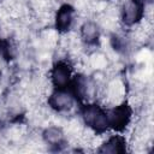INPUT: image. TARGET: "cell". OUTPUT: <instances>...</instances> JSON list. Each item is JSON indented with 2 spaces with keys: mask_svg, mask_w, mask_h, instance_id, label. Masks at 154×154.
<instances>
[{
  "mask_svg": "<svg viewBox=\"0 0 154 154\" xmlns=\"http://www.w3.org/2000/svg\"><path fill=\"white\" fill-rule=\"evenodd\" d=\"M77 116L81 123L95 135H105L109 131L106 107L99 101L81 103L77 108Z\"/></svg>",
  "mask_w": 154,
  "mask_h": 154,
  "instance_id": "cell-1",
  "label": "cell"
},
{
  "mask_svg": "<svg viewBox=\"0 0 154 154\" xmlns=\"http://www.w3.org/2000/svg\"><path fill=\"white\" fill-rule=\"evenodd\" d=\"M76 34L84 48H97L101 45L103 30L96 19L85 18L78 24Z\"/></svg>",
  "mask_w": 154,
  "mask_h": 154,
  "instance_id": "cell-6",
  "label": "cell"
},
{
  "mask_svg": "<svg viewBox=\"0 0 154 154\" xmlns=\"http://www.w3.org/2000/svg\"><path fill=\"white\" fill-rule=\"evenodd\" d=\"M48 111L57 116H67L77 111L79 103L70 88H52L46 96Z\"/></svg>",
  "mask_w": 154,
  "mask_h": 154,
  "instance_id": "cell-3",
  "label": "cell"
},
{
  "mask_svg": "<svg viewBox=\"0 0 154 154\" xmlns=\"http://www.w3.org/2000/svg\"><path fill=\"white\" fill-rule=\"evenodd\" d=\"M43 146L51 150H63L69 146L66 129L59 124H47L40 130L38 135Z\"/></svg>",
  "mask_w": 154,
  "mask_h": 154,
  "instance_id": "cell-7",
  "label": "cell"
},
{
  "mask_svg": "<svg viewBox=\"0 0 154 154\" xmlns=\"http://www.w3.org/2000/svg\"><path fill=\"white\" fill-rule=\"evenodd\" d=\"M106 112L109 131L126 134L131 130L135 123V108L126 99L106 107Z\"/></svg>",
  "mask_w": 154,
  "mask_h": 154,
  "instance_id": "cell-2",
  "label": "cell"
},
{
  "mask_svg": "<svg viewBox=\"0 0 154 154\" xmlns=\"http://www.w3.org/2000/svg\"><path fill=\"white\" fill-rule=\"evenodd\" d=\"M76 71L75 64L69 58H58L48 69L47 79L51 88H69Z\"/></svg>",
  "mask_w": 154,
  "mask_h": 154,
  "instance_id": "cell-4",
  "label": "cell"
},
{
  "mask_svg": "<svg viewBox=\"0 0 154 154\" xmlns=\"http://www.w3.org/2000/svg\"><path fill=\"white\" fill-rule=\"evenodd\" d=\"M77 24V8L69 1L60 2L53 11L52 25L53 29L61 36L73 31Z\"/></svg>",
  "mask_w": 154,
  "mask_h": 154,
  "instance_id": "cell-5",
  "label": "cell"
},
{
  "mask_svg": "<svg viewBox=\"0 0 154 154\" xmlns=\"http://www.w3.org/2000/svg\"><path fill=\"white\" fill-rule=\"evenodd\" d=\"M130 150L129 138L125 134L112 132L108 131L107 134L102 135L100 143L96 148L99 153H109V154H122Z\"/></svg>",
  "mask_w": 154,
  "mask_h": 154,
  "instance_id": "cell-8",
  "label": "cell"
}]
</instances>
